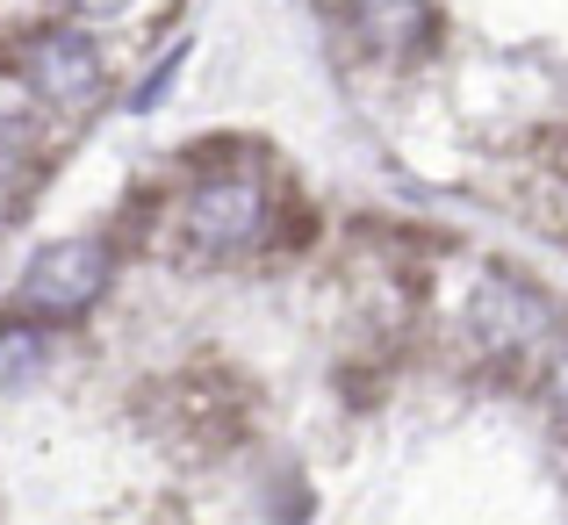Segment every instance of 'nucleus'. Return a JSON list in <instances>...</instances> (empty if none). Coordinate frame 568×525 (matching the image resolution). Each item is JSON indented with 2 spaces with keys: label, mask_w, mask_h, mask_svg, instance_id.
I'll use <instances>...</instances> for the list:
<instances>
[{
  "label": "nucleus",
  "mask_w": 568,
  "mask_h": 525,
  "mask_svg": "<svg viewBox=\"0 0 568 525\" xmlns=\"http://www.w3.org/2000/svg\"><path fill=\"white\" fill-rule=\"evenodd\" d=\"M468 332H475V346L489 360H504V367H518V360H555V346H561L555 303H547L526 274H504V266L483 274V289H475V303H468Z\"/></svg>",
  "instance_id": "1"
},
{
  "label": "nucleus",
  "mask_w": 568,
  "mask_h": 525,
  "mask_svg": "<svg viewBox=\"0 0 568 525\" xmlns=\"http://www.w3.org/2000/svg\"><path fill=\"white\" fill-rule=\"evenodd\" d=\"M109 274H115V260H109L101 238H58V245H43L37 260L22 266L14 303L37 324H65V317H87V310L109 295Z\"/></svg>",
  "instance_id": "2"
},
{
  "label": "nucleus",
  "mask_w": 568,
  "mask_h": 525,
  "mask_svg": "<svg viewBox=\"0 0 568 525\" xmlns=\"http://www.w3.org/2000/svg\"><path fill=\"white\" fill-rule=\"evenodd\" d=\"M266 216H274V202L252 173H209L181 202V238L209 260H231V252H252L266 238Z\"/></svg>",
  "instance_id": "3"
},
{
  "label": "nucleus",
  "mask_w": 568,
  "mask_h": 525,
  "mask_svg": "<svg viewBox=\"0 0 568 525\" xmlns=\"http://www.w3.org/2000/svg\"><path fill=\"white\" fill-rule=\"evenodd\" d=\"M22 72L51 109H87L101 94V51L80 37V29H43V37L22 43Z\"/></svg>",
  "instance_id": "4"
},
{
  "label": "nucleus",
  "mask_w": 568,
  "mask_h": 525,
  "mask_svg": "<svg viewBox=\"0 0 568 525\" xmlns=\"http://www.w3.org/2000/svg\"><path fill=\"white\" fill-rule=\"evenodd\" d=\"M43 360H51V339H43L37 317H8V324H0V388L37 382Z\"/></svg>",
  "instance_id": "5"
},
{
  "label": "nucleus",
  "mask_w": 568,
  "mask_h": 525,
  "mask_svg": "<svg viewBox=\"0 0 568 525\" xmlns=\"http://www.w3.org/2000/svg\"><path fill=\"white\" fill-rule=\"evenodd\" d=\"M361 22H367V37H375L382 51H410V43L425 37L432 8L425 0H361Z\"/></svg>",
  "instance_id": "6"
},
{
  "label": "nucleus",
  "mask_w": 568,
  "mask_h": 525,
  "mask_svg": "<svg viewBox=\"0 0 568 525\" xmlns=\"http://www.w3.org/2000/svg\"><path fill=\"white\" fill-rule=\"evenodd\" d=\"M181 65H187V51H173V58H166V65H159V72H152V80H144V87H138V94H130V109H159V101H166V87H173V72H181Z\"/></svg>",
  "instance_id": "7"
},
{
  "label": "nucleus",
  "mask_w": 568,
  "mask_h": 525,
  "mask_svg": "<svg viewBox=\"0 0 568 525\" xmlns=\"http://www.w3.org/2000/svg\"><path fill=\"white\" fill-rule=\"evenodd\" d=\"M547 403H555V417L568 425V339L555 346V360H547Z\"/></svg>",
  "instance_id": "8"
},
{
  "label": "nucleus",
  "mask_w": 568,
  "mask_h": 525,
  "mask_svg": "<svg viewBox=\"0 0 568 525\" xmlns=\"http://www.w3.org/2000/svg\"><path fill=\"white\" fill-rule=\"evenodd\" d=\"M72 8H80V14H94V22H109V14H123L130 0H72Z\"/></svg>",
  "instance_id": "9"
}]
</instances>
